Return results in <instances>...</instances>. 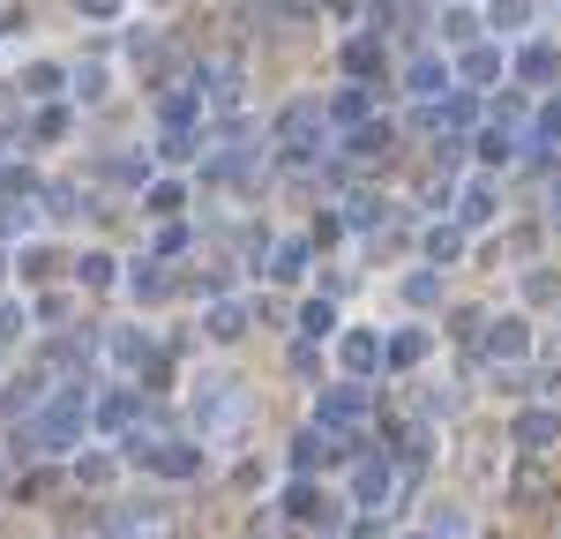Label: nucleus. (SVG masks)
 <instances>
[{"label":"nucleus","instance_id":"obj_1","mask_svg":"<svg viewBox=\"0 0 561 539\" xmlns=\"http://www.w3.org/2000/svg\"><path fill=\"white\" fill-rule=\"evenodd\" d=\"M90 427V390L83 382H68V390H53V398L31 412V420H15V457H53V449H68L76 435Z\"/></svg>","mask_w":561,"mask_h":539},{"label":"nucleus","instance_id":"obj_2","mask_svg":"<svg viewBox=\"0 0 561 539\" xmlns=\"http://www.w3.org/2000/svg\"><path fill=\"white\" fill-rule=\"evenodd\" d=\"M248 412H255V398H248V382H232V375H203V382L187 390V420H195L203 443H232V435L248 427Z\"/></svg>","mask_w":561,"mask_h":539},{"label":"nucleus","instance_id":"obj_3","mask_svg":"<svg viewBox=\"0 0 561 539\" xmlns=\"http://www.w3.org/2000/svg\"><path fill=\"white\" fill-rule=\"evenodd\" d=\"M322 142H330V113H322V98H293V105L270 121V150H277L285 165H314Z\"/></svg>","mask_w":561,"mask_h":539},{"label":"nucleus","instance_id":"obj_4","mask_svg":"<svg viewBox=\"0 0 561 539\" xmlns=\"http://www.w3.org/2000/svg\"><path fill=\"white\" fill-rule=\"evenodd\" d=\"M128 465H142V472H158V480H203V465H210V449H195V443H165V435H142L135 427L128 449H121Z\"/></svg>","mask_w":561,"mask_h":539},{"label":"nucleus","instance_id":"obj_5","mask_svg":"<svg viewBox=\"0 0 561 539\" xmlns=\"http://www.w3.org/2000/svg\"><path fill=\"white\" fill-rule=\"evenodd\" d=\"M375 420V398L359 390V382H337V390H314V427H330V435H359Z\"/></svg>","mask_w":561,"mask_h":539},{"label":"nucleus","instance_id":"obj_6","mask_svg":"<svg viewBox=\"0 0 561 539\" xmlns=\"http://www.w3.org/2000/svg\"><path fill=\"white\" fill-rule=\"evenodd\" d=\"M187 83L203 90V113H240L248 76H240V60H232V53H217V60H195V76H187Z\"/></svg>","mask_w":561,"mask_h":539},{"label":"nucleus","instance_id":"obj_7","mask_svg":"<svg viewBox=\"0 0 561 539\" xmlns=\"http://www.w3.org/2000/svg\"><path fill=\"white\" fill-rule=\"evenodd\" d=\"M486 367H524V353H531V322L524 314H486V330H479L472 345Z\"/></svg>","mask_w":561,"mask_h":539},{"label":"nucleus","instance_id":"obj_8","mask_svg":"<svg viewBox=\"0 0 561 539\" xmlns=\"http://www.w3.org/2000/svg\"><path fill=\"white\" fill-rule=\"evenodd\" d=\"M554 443H561V412L554 404H531V412L510 420V449H524V457H554Z\"/></svg>","mask_w":561,"mask_h":539},{"label":"nucleus","instance_id":"obj_9","mask_svg":"<svg viewBox=\"0 0 561 539\" xmlns=\"http://www.w3.org/2000/svg\"><path fill=\"white\" fill-rule=\"evenodd\" d=\"M389 494H397V465H389V457H359V472H352V509H382Z\"/></svg>","mask_w":561,"mask_h":539},{"label":"nucleus","instance_id":"obj_10","mask_svg":"<svg viewBox=\"0 0 561 539\" xmlns=\"http://www.w3.org/2000/svg\"><path fill=\"white\" fill-rule=\"evenodd\" d=\"M98 353L113 359V367H128V375L158 367V345H150V330H105V337H98Z\"/></svg>","mask_w":561,"mask_h":539},{"label":"nucleus","instance_id":"obj_11","mask_svg":"<svg viewBox=\"0 0 561 539\" xmlns=\"http://www.w3.org/2000/svg\"><path fill=\"white\" fill-rule=\"evenodd\" d=\"M382 330H345V337H337V359H345V375L352 382H367V375H382Z\"/></svg>","mask_w":561,"mask_h":539},{"label":"nucleus","instance_id":"obj_12","mask_svg":"<svg viewBox=\"0 0 561 539\" xmlns=\"http://www.w3.org/2000/svg\"><path fill=\"white\" fill-rule=\"evenodd\" d=\"M449 60H442V53H420V60H412V68H404V98H420V105H442V98H449Z\"/></svg>","mask_w":561,"mask_h":539},{"label":"nucleus","instance_id":"obj_13","mask_svg":"<svg viewBox=\"0 0 561 539\" xmlns=\"http://www.w3.org/2000/svg\"><path fill=\"white\" fill-rule=\"evenodd\" d=\"M345 158H352V165H389V158H397V128H389V121L352 128V135H345Z\"/></svg>","mask_w":561,"mask_h":539},{"label":"nucleus","instance_id":"obj_14","mask_svg":"<svg viewBox=\"0 0 561 539\" xmlns=\"http://www.w3.org/2000/svg\"><path fill=\"white\" fill-rule=\"evenodd\" d=\"M128 293H135V308H165L173 300V270L158 255H142V263H128Z\"/></svg>","mask_w":561,"mask_h":539},{"label":"nucleus","instance_id":"obj_15","mask_svg":"<svg viewBox=\"0 0 561 539\" xmlns=\"http://www.w3.org/2000/svg\"><path fill=\"white\" fill-rule=\"evenodd\" d=\"M203 330H210L217 345H240V337L255 330V300H210V314H203Z\"/></svg>","mask_w":561,"mask_h":539},{"label":"nucleus","instance_id":"obj_16","mask_svg":"<svg viewBox=\"0 0 561 539\" xmlns=\"http://www.w3.org/2000/svg\"><path fill=\"white\" fill-rule=\"evenodd\" d=\"M285 517H300V525H337V502L314 488V480H293V488H285Z\"/></svg>","mask_w":561,"mask_h":539},{"label":"nucleus","instance_id":"obj_17","mask_svg":"<svg viewBox=\"0 0 561 539\" xmlns=\"http://www.w3.org/2000/svg\"><path fill=\"white\" fill-rule=\"evenodd\" d=\"M322 113H330V128L352 135V128H367V121H375V98H367V83H345L330 105H322Z\"/></svg>","mask_w":561,"mask_h":539},{"label":"nucleus","instance_id":"obj_18","mask_svg":"<svg viewBox=\"0 0 561 539\" xmlns=\"http://www.w3.org/2000/svg\"><path fill=\"white\" fill-rule=\"evenodd\" d=\"M382 68H389V45L382 38H367V31H359V38H345V76H352V83H375Z\"/></svg>","mask_w":561,"mask_h":539},{"label":"nucleus","instance_id":"obj_19","mask_svg":"<svg viewBox=\"0 0 561 539\" xmlns=\"http://www.w3.org/2000/svg\"><path fill=\"white\" fill-rule=\"evenodd\" d=\"M345 449V435H330V427H300L293 435V472H314V465H330Z\"/></svg>","mask_w":561,"mask_h":539},{"label":"nucleus","instance_id":"obj_20","mask_svg":"<svg viewBox=\"0 0 561 539\" xmlns=\"http://www.w3.org/2000/svg\"><path fill=\"white\" fill-rule=\"evenodd\" d=\"M307 263H314V240H277V248H270V277H277V285H300Z\"/></svg>","mask_w":561,"mask_h":539},{"label":"nucleus","instance_id":"obj_21","mask_svg":"<svg viewBox=\"0 0 561 539\" xmlns=\"http://www.w3.org/2000/svg\"><path fill=\"white\" fill-rule=\"evenodd\" d=\"M494 203H502V195H494V180H472V187L457 195V225H465V232L494 225Z\"/></svg>","mask_w":561,"mask_h":539},{"label":"nucleus","instance_id":"obj_22","mask_svg":"<svg viewBox=\"0 0 561 539\" xmlns=\"http://www.w3.org/2000/svg\"><path fill=\"white\" fill-rule=\"evenodd\" d=\"M142 390H113V398H98L90 404V420H98V427H135V420H142Z\"/></svg>","mask_w":561,"mask_h":539},{"label":"nucleus","instance_id":"obj_23","mask_svg":"<svg viewBox=\"0 0 561 539\" xmlns=\"http://www.w3.org/2000/svg\"><path fill=\"white\" fill-rule=\"evenodd\" d=\"M38 203H45V218H53V225H76V218L90 210V195L76 187V180H53V187H45Z\"/></svg>","mask_w":561,"mask_h":539},{"label":"nucleus","instance_id":"obj_24","mask_svg":"<svg viewBox=\"0 0 561 539\" xmlns=\"http://www.w3.org/2000/svg\"><path fill=\"white\" fill-rule=\"evenodd\" d=\"M517 150H524V135H517V128H494V121H486V128H479V142H472L479 165H510Z\"/></svg>","mask_w":561,"mask_h":539},{"label":"nucleus","instance_id":"obj_25","mask_svg":"<svg viewBox=\"0 0 561 539\" xmlns=\"http://www.w3.org/2000/svg\"><path fill=\"white\" fill-rule=\"evenodd\" d=\"M457 76L472 90H486V83H502V45H472L465 60H457Z\"/></svg>","mask_w":561,"mask_h":539},{"label":"nucleus","instance_id":"obj_26","mask_svg":"<svg viewBox=\"0 0 561 539\" xmlns=\"http://www.w3.org/2000/svg\"><path fill=\"white\" fill-rule=\"evenodd\" d=\"M427 330H397V337H389L382 345V367H397V375H404V367H420V359H427Z\"/></svg>","mask_w":561,"mask_h":539},{"label":"nucleus","instance_id":"obj_27","mask_svg":"<svg viewBox=\"0 0 561 539\" xmlns=\"http://www.w3.org/2000/svg\"><path fill=\"white\" fill-rule=\"evenodd\" d=\"M517 76H524V83H554V76H561V53L547 38L524 45V53H517Z\"/></svg>","mask_w":561,"mask_h":539},{"label":"nucleus","instance_id":"obj_28","mask_svg":"<svg viewBox=\"0 0 561 539\" xmlns=\"http://www.w3.org/2000/svg\"><path fill=\"white\" fill-rule=\"evenodd\" d=\"M420 248H427L434 270H449L457 255H465V225H427V240H420Z\"/></svg>","mask_w":561,"mask_h":539},{"label":"nucleus","instance_id":"obj_29","mask_svg":"<svg viewBox=\"0 0 561 539\" xmlns=\"http://www.w3.org/2000/svg\"><path fill=\"white\" fill-rule=\"evenodd\" d=\"M420 532H427V539H472V517H465L457 502H434V509H427V525H420Z\"/></svg>","mask_w":561,"mask_h":539},{"label":"nucleus","instance_id":"obj_30","mask_svg":"<svg viewBox=\"0 0 561 539\" xmlns=\"http://www.w3.org/2000/svg\"><path fill=\"white\" fill-rule=\"evenodd\" d=\"M554 142H561V98H547V105H539V121H531V135H524V150L554 158Z\"/></svg>","mask_w":561,"mask_h":539},{"label":"nucleus","instance_id":"obj_31","mask_svg":"<svg viewBox=\"0 0 561 539\" xmlns=\"http://www.w3.org/2000/svg\"><path fill=\"white\" fill-rule=\"evenodd\" d=\"M142 203H150L142 218H165V225H173L180 210H187V187H180V180H150V195H142Z\"/></svg>","mask_w":561,"mask_h":539},{"label":"nucleus","instance_id":"obj_32","mask_svg":"<svg viewBox=\"0 0 561 539\" xmlns=\"http://www.w3.org/2000/svg\"><path fill=\"white\" fill-rule=\"evenodd\" d=\"M442 45H457V53H472V45H479V15H472V8H449V15H442Z\"/></svg>","mask_w":561,"mask_h":539},{"label":"nucleus","instance_id":"obj_33","mask_svg":"<svg viewBox=\"0 0 561 539\" xmlns=\"http://www.w3.org/2000/svg\"><path fill=\"white\" fill-rule=\"evenodd\" d=\"M300 337H307V345L337 337V308H330V300H307V308H300Z\"/></svg>","mask_w":561,"mask_h":539},{"label":"nucleus","instance_id":"obj_34","mask_svg":"<svg viewBox=\"0 0 561 539\" xmlns=\"http://www.w3.org/2000/svg\"><path fill=\"white\" fill-rule=\"evenodd\" d=\"M510 502H524V509H531V502H554V480H547L539 465H524L517 480H510Z\"/></svg>","mask_w":561,"mask_h":539},{"label":"nucleus","instance_id":"obj_35","mask_svg":"<svg viewBox=\"0 0 561 539\" xmlns=\"http://www.w3.org/2000/svg\"><path fill=\"white\" fill-rule=\"evenodd\" d=\"M486 23H494L502 38H517L524 23H531V0H486Z\"/></svg>","mask_w":561,"mask_h":539},{"label":"nucleus","instance_id":"obj_36","mask_svg":"<svg viewBox=\"0 0 561 539\" xmlns=\"http://www.w3.org/2000/svg\"><path fill=\"white\" fill-rule=\"evenodd\" d=\"M60 83H68V68H53V60H38V68H31V76H23V98H60Z\"/></svg>","mask_w":561,"mask_h":539},{"label":"nucleus","instance_id":"obj_37","mask_svg":"<svg viewBox=\"0 0 561 539\" xmlns=\"http://www.w3.org/2000/svg\"><path fill=\"white\" fill-rule=\"evenodd\" d=\"M404 300H412V308H434V300H442V270H412V277H404Z\"/></svg>","mask_w":561,"mask_h":539},{"label":"nucleus","instance_id":"obj_38","mask_svg":"<svg viewBox=\"0 0 561 539\" xmlns=\"http://www.w3.org/2000/svg\"><path fill=\"white\" fill-rule=\"evenodd\" d=\"M524 300H531V308L561 300V277H554V270H539V263H531V270H524Z\"/></svg>","mask_w":561,"mask_h":539},{"label":"nucleus","instance_id":"obj_39","mask_svg":"<svg viewBox=\"0 0 561 539\" xmlns=\"http://www.w3.org/2000/svg\"><path fill=\"white\" fill-rule=\"evenodd\" d=\"M31 225H38V203H8V195H0V240L31 232Z\"/></svg>","mask_w":561,"mask_h":539},{"label":"nucleus","instance_id":"obj_40","mask_svg":"<svg viewBox=\"0 0 561 539\" xmlns=\"http://www.w3.org/2000/svg\"><path fill=\"white\" fill-rule=\"evenodd\" d=\"M158 158H165V165H187V158H195V128H165L158 135Z\"/></svg>","mask_w":561,"mask_h":539},{"label":"nucleus","instance_id":"obj_41","mask_svg":"<svg viewBox=\"0 0 561 539\" xmlns=\"http://www.w3.org/2000/svg\"><path fill=\"white\" fill-rule=\"evenodd\" d=\"M98 173H105V180H121V187H150V165H142V158H105Z\"/></svg>","mask_w":561,"mask_h":539},{"label":"nucleus","instance_id":"obj_42","mask_svg":"<svg viewBox=\"0 0 561 539\" xmlns=\"http://www.w3.org/2000/svg\"><path fill=\"white\" fill-rule=\"evenodd\" d=\"M113 270H121L113 255H76V277H83L90 293H105V285H113Z\"/></svg>","mask_w":561,"mask_h":539},{"label":"nucleus","instance_id":"obj_43","mask_svg":"<svg viewBox=\"0 0 561 539\" xmlns=\"http://www.w3.org/2000/svg\"><path fill=\"white\" fill-rule=\"evenodd\" d=\"M15 270H23L31 285H45V277L60 270V255H53V248H23V255H15Z\"/></svg>","mask_w":561,"mask_h":539},{"label":"nucleus","instance_id":"obj_44","mask_svg":"<svg viewBox=\"0 0 561 539\" xmlns=\"http://www.w3.org/2000/svg\"><path fill=\"white\" fill-rule=\"evenodd\" d=\"M345 225L375 232V225H382V195H352V203H345Z\"/></svg>","mask_w":561,"mask_h":539},{"label":"nucleus","instance_id":"obj_45","mask_svg":"<svg viewBox=\"0 0 561 539\" xmlns=\"http://www.w3.org/2000/svg\"><path fill=\"white\" fill-rule=\"evenodd\" d=\"M479 330H486V314H479V308H457V314H449V337H457V345H479Z\"/></svg>","mask_w":561,"mask_h":539},{"label":"nucleus","instance_id":"obj_46","mask_svg":"<svg viewBox=\"0 0 561 539\" xmlns=\"http://www.w3.org/2000/svg\"><path fill=\"white\" fill-rule=\"evenodd\" d=\"M68 128H76V121H68V105H45V113H38V128H31V135H38V142H60Z\"/></svg>","mask_w":561,"mask_h":539},{"label":"nucleus","instance_id":"obj_47","mask_svg":"<svg viewBox=\"0 0 561 539\" xmlns=\"http://www.w3.org/2000/svg\"><path fill=\"white\" fill-rule=\"evenodd\" d=\"M494 128H517V135H524V90H510V98H494Z\"/></svg>","mask_w":561,"mask_h":539},{"label":"nucleus","instance_id":"obj_48","mask_svg":"<svg viewBox=\"0 0 561 539\" xmlns=\"http://www.w3.org/2000/svg\"><path fill=\"white\" fill-rule=\"evenodd\" d=\"M76 98H105V68H98V60L76 68Z\"/></svg>","mask_w":561,"mask_h":539},{"label":"nucleus","instance_id":"obj_49","mask_svg":"<svg viewBox=\"0 0 561 539\" xmlns=\"http://www.w3.org/2000/svg\"><path fill=\"white\" fill-rule=\"evenodd\" d=\"M128 53H135V60H158L165 38H158V31H128Z\"/></svg>","mask_w":561,"mask_h":539},{"label":"nucleus","instance_id":"obj_50","mask_svg":"<svg viewBox=\"0 0 561 539\" xmlns=\"http://www.w3.org/2000/svg\"><path fill=\"white\" fill-rule=\"evenodd\" d=\"M15 337H23V308H15V300H0V345H15Z\"/></svg>","mask_w":561,"mask_h":539},{"label":"nucleus","instance_id":"obj_51","mask_svg":"<svg viewBox=\"0 0 561 539\" xmlns=\"http://www.w3.org/2000/svg\"><path fill=\"white\" fill-rule=\"evenodd\" d=\"M352 539H389V517H375V509H367V517H352Z\"/></svg>","mask_w":561,"mask_h":539},{"label":"nucleus","instance_id":"obj_52","mask_svg":"<svg viewBox=\"0 0 561 539\" xmlns=\"http://www.w3.org/2000/svg\"><path fill=\"white\" fill-rule=\"evenodd\" d=\"M38 322H68V293H45V300H38Z\"/></svg>","mask_w":561,"mask_h":539},{"label":"nucleus","instance_id":"obj_53","mask_svg":"<svg viewBox=\"0 0 561 539\" xmlns=\"http://www.w3.org/2000/svg\"><path fill=\"white\" fill-rule=\"evenodd\" d=\"M314 367H322V353H314V345L300 337V345H293V375H314Z\"/></svg>","mask_w":561,"mask_h":539},{"label":"nucleus","instance_id":"obj_54","mask_svg":"<svg viewBox=\"0 0 561 539\" xmlns=\"http://www.w3.org/2000/svg\"><path fill=\"white\" fill-rule=\"evenodd\" d=\"M8 31H23V8H0V38H8Z\"/></svg>","mask_w":561,"mask_h":539},{"label":"nucleus","instance_id":"obj_55","mask_svg":"<svg viewBox=\"0 0 561 539\" xmlns=\"http://www.w3.org/2000/svg\"><path fill=\"white\" fill-rule=\"evenodd\" d=\"M547 218L561 225V180H554V187H547Z\"/></svg>","mask_w":561,"mask_h":539},{"label":"nucleus","instance_id":"obj_56","mask_svg":"<svg viewBox=\"0 0 561 539\" xmlns=\"http://www.w3.org/2000/svg\"><path fill=\"white\" fill-rule=\"evenodd\" d=\"M113 8H121V0H83V15H113Z\"/></svg>","mask_w":561,"mask_h":539},{"label":"nucleus","instance_id":"obj_57","mask_svg":"<svg viewBox=\"0 0 561 539\" xmlns=\"http://www.w3.org/2000/svg\"><path fill=\"white\" fill-rule=\"evenodd\" d=\"M412 539H427V532H412Z\"/></svg>","mask_w":561,"mask_h":539},{"label":"nucleus","instance_id":"obj_58","mask_svg":"<svg viewBox=\"0 0 561 539\" xmlns=\"http://www.w3.org/2000/svg\"><path fill=\"white\" fill-rule=\"evenodd\" d=\"M0 270H8V263H0Z\"/></svg>","mask_w":561,"mask_h":539},{"label":"nucleus","instance_id":"obj_59","mask_svg":"<svg viewBox=\"0 0 561 539\" xmlns=\"http://www.w3.org/2000/svg\"><path fill=\"white\" fill-rule=\"evenodd\" d=\"M554 539H561V532H554Z\"/></svg>","mask_w":561,"mask_h":539}]
</instances>
